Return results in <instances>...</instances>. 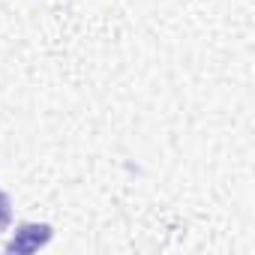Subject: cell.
<instances>
[{"label":"cell","mask_w":255,"mask_h":255,"mask_svg":"<svg viewBox=\"0 0 255 255\" xmlns=\"http://www.w3.org/2000/svg\"><path fill=\"white\" fill-rule=\"evenodd\" d=\"M51 234H54V228L48 222H24L6 240V252H12V255H30L36 249H42L51 240Z\"/></svg>","instance_id":"1"},{"label":"cell","mask_w":255,"mask_h":255,"mask_svg":"<svg viewBox=\"0 0 255 255\" xmlns=\"http://www.w3.org/2000/svg\"><path fill=\"white\" fill-rule=\"evenodd\" d=\"M9 222H12V201H9V195L3 189H0V231H3Z\"/></svg>","instance_id":"2"}]
</instances>
